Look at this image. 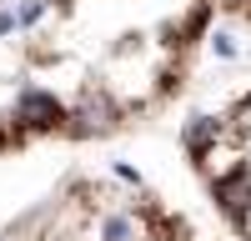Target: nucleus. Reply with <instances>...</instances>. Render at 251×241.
<instances>
[{"mask_svg": "<svg viewBox=\"0 0 251 241\" xmlns=\"http://www.w3.org/2000/svg\"><path fill=\"white\" fill-rule=\"evenodd\" d=\"M216 0H40L20 20L35 146H86L151 126L186 96Z\"/></svg>", "mask_w": 251, "mask_h": 241, "instance_id": "nucleus-1", "label": "nucleus"}, {"mask_svg": "<svg viewBox=\"0 0 251 241\" xmlns=\"http://www.w3.org/2000/svg\"><path fill=\"white\" fill-rule=\"evenodd\" d=\"M0 241H216L136 166H71L15 211Z\"/></svg>", "mask_w": 251, "mask_h": 241, "instance_id": "nucleus-2", "label": "nucleus"}, {"mask_svg": "<svg viewBox=\"0 0 251 241\" xmlns=\"http://www.w3.org/2000/svg\"><path fill=\"white\" fill-rule=\"evenodd\" d=\"M181 151L226 236L251 241V86L186 120Z\"/></svg>", "mask_w": 251, "mask_h": 241, "instance_id": "nucleus-3", "label": "nucleus"}, {"mask_svg": "<svg viewBox=\"0 0 251 241\" xmlns=\"http://www.w3.org/2000/svg\"><path fill=\"white\" fill-rule=\"evenodd\" d=\"M216 10H221V15H231L236 25L251 30V0H216Z\"/></svg>", "mask_w": 251, "mask_h": 241, "instance_id": "nucleus-4", "label": "nucleus"}]
</instances>
